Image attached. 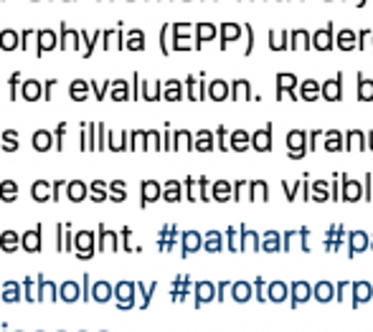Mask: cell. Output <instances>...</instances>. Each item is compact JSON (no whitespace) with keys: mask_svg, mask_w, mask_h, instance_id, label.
Segmentation results:
<instances>
[{"mask_svg":"<svg viewBox=\"0 0 373 332\" xmlns=\"http://www.w3.org/2000/svg\"><path fill=\"white\" fill-rule=\"evenodd\" d=\"M323 147L328 152H340L343 150V132L340 130H325L323 132Z\"/></svg>","mask_w":373,"mask_h":332,"instance_id":"23","label":"cell"},{"mask_svg":"<svg viewBox=\"0 0 373 332\" xmlns=\"http://www.w3.org/2000/svg\"><path fill=\"white\" fill-rule=\"evenodd\" d=\"M23 246L28 248V251H36V248H38V234H28V236H26Z\"/></svg>","mask_w":373,"mask_h":332,"instance_id":"57","label":"cell"},{"mask_svg":"<svg viewBox=\"0 0 373 332\" xmlns=\"http://www.w3.org/2000/svg\"><path fill=\"white\" fill-rule=\"evenodd\" d=\"M289 299V284L287 282H267V302L282 304Z\"/></svg>","mask_w":373,"mask_h":332,"instance_id":"11","label":"cell"},{"mask_svg":"<svg viewBox=\"0 0 373 332\" xmlns=\"http://www.w3.org/2000/svg\"><path fill=\"white\" fill-rule=\"evenodd\" d=\"M109 294H112V290H109L107 284H96V290H94V299H96V302H107Z\"/></svg>","mask_w":373,"mask_h":332,"instance_id":"50","label":"cell"},{"mask_svg":"<svg viewBox=\"0 0 373 332\" xmlns=\"http://www.w3.org/2000/svg\"><path fill=\"white\" fill-rule=\"evenodd\" d=\"M3 241H6L3 246H6L8 251H13V248H16V234H6L3 236Z\"/></svg>","mask_w":373,"mask_h":332,"instance_id":"60","label":"cell"},{"mask_svg":"<svg viewBox=\"0 0 373 332\" xmlns=\"http://www.w3.org/2000/svg\"><path fill=\"white\" fill-rule=\"evenodd\" d=\"M181 97H183V86L178 84V81H168V84H165V99L178 102Z\"/></svg>","mask_w":373,"mask_h":332,"instance_id":"39","label":"cell"},{"mask_svg":"<svg viewBox=\"0 0 373 332\" xmlns=\"http://www.w3.org/2000/svg\"><path fill=\"white\" fill-rule=\"evenodd\" d=\"M206 97L213 99V102H223V99H229V84H226L223 79L211 81V84H206Z\"/></svg>","mask_w":373,"mask_h":332,"instance_id":"21","label":"cell"},{"mask_svg":"<svg viewBox=\"0 0 373 332\" xmlns=\"http://www.w3.org/2000/svg\"><path fill=\"white\" fill-rule=\"evenodd\" d=\"M196 33H199V38H196V49H199L204 41H211V38H216V25L211 23H199L196 25Z\"/></svg>","mask_w":373,"mask_h":332,"instance_id":"34","label":"cell"},{"mask_svg":"<svg viewBox=\"0 0 373 332\" xmlns=\"http://www.w3.org/2000/svg\"><path fill=\"white\" fill-rule=\"evenodd\" d=\"M300 198L310 200V181H307V178H302L300 181Z\"/></svg>","mask_w":373,"mask_h":332,"instance_id":"59","label":"cell"},{"mask_svg":"<svg viewBox=\"0 0 373 332\" xmlns=\"http://www.w3.org/2000/svg\"><path fill=\"white\" fill-rule=\"evenodd\" d=\"M368 248L373 251V234H368Z\"/></svg>","mask_w":373,"mask_h":332,"instance_id":"63","label":"cell"},{"mask_svg":"<svg viewBox=\"0 0 373 332\" xmlns=\"http://www.w3.org/2000/svg\"><path fill=\"white\" fill-rule=\"evenodd\" d=\"M313 297L318 299L320 304H328L335 299V284L333 282H318L313 284Z\"/></svg>","mask_w":373,"mask_h":332,"instance_id":"19","label":"cell"},{"mask_svg":"<svg viewBox=\"0 0 373 332\" xmlns=\"http://www.w3.org/2000/svg\"><path fill=\"white\" fill-rule=\"evenodd\" d=\"M269 49L272 51H287L289 49V30H269Z\"/></svg>","mask_w":373,"mask_h":332,"instance_id":"28","label":"cell"},{"mask_svg":"<svg viewBox=\"0 0 373 332\" xmlns=\"http://www.w3.org/2000/svg\"><path fill=\"white\" fill-rule=\"evenodd\" d=\"M287 155H289V160H302V157L307 155L305 130H289L287 132Z\"/></svg>","mask_w":373,"mask_h":332,"instance_id":"1","label":"cell"},{"mask_svg":"<svg viewBox=\"0 0 373 332\" xmlns=\"http://www.w3.org/2000/svg\"><path fill=\"white\" fill-rule=\"evenodd\" d=\"M252 290L254 294H257V302H267V282L262 277H257L252 282Z\"/></svg>","mask_w":373,"mask_h":332,"instance_id":"41","label":"cell"},{"mask_svg":"<svg viewBox=\"0 0 373 332\" xmlns=\"http://www.w3.org/2000/svg\"><path fill=\"white\" fill-rule=\"evenodd\" d=\"M371 46H373V30H371Z\"/></svg>","mask_w":373,"mask_h":332,"instance_id":"64","label":"cell"},{"mask_svg":"<svg viewBox=\"0 0 373 332\" xmlns=\"http://www.w3.org/2000/svg\"><path fill=\"white\" fill-rule=\"evenodd\" d=\"M26 91H28V97L33 99L38 94V84H28V86H26Z\"/></svg>","mask_w":373,"mask_h":332,"instance_id":"61","label":"cell"},{"mask_svg":"<svg viewBox=\"0 0 373 332\" xmlns=\"http://www.w3.org/2000/svg\"><path fill=\"white\" fill-rule=\"evenodd\" d=\"M186 195H188V200L199 198V183L193 181V178H188V181H186Z\"/></svg>","mask_w":373,"mask_h":332,"instance_id":"53","label":"cell"},{"mask_svg":"<svg viewBox=\"0 0 373 332\" xmlns=\"http://www.w3.org/2000/svg\"><path fill=\"white\" fill-rule=\"evenodd\" d=\"M323 132H325V130H310V132H307V152L318 150V139L323 137Z\"/></svg>","mask_w":373,"mask_h":332,"instance_id":"45","label":"cell"},{"mask_svg":"<svg viewBox=\"0 0 373 332\" xmlns=\"http://www.w3.org/2000/svg\"><path fill=\"white\" fill-rule=\"evenodd\" d=\"M186 86H188V97H191V99H199V86H196V76L188 79Z\"/></svg>","mask_w":373,"mask_h":332,"instance_id":"58","label":"cell"},{"mask_svg":"<svg viewBox=\"0 0 373 332\" xmlns=\"http://www.w3.org/2000/svg\"><path fill=\"white\" fill-rule=\"evenodd\" d=\"M216 145H218V150H229V130L226 127L216 130Z\"/></svg>","mask_w":373,"mask_h":332,"instance_id":"47","label":"cell"},{"mask_svg":"<svg viewBox=\"0 0 373 332\" xmlns=\"http://www.w3.org/2000/svg\"><path fill=\"white\" fill-rule=\"evenodd\" d=\"M163 195H165V200H170V203H175V200H181V198H183V188H181V183H178V181L165 183Z\"/></svg>","mask_w":373,"mask_h":332,"instance_id":"35","label":"cell"},{"mask_svg":"<svg viewBox=\"0 0 373 332\" xmlns=\"http://www.w3.org/2000/svg\"><path fill=\"white\" fill-rule=\"evenodd\" d=\"M373 299V284L371 282H353L350 287V304L358 309V304H366Z\"/></svg>","mask_w":373,"mask_h":332,"instance_id":"9","label":"cell"},{"mask_svg":"<svg viewBox=\"0 0 373 332\" xmlns=\"http://www.w3.org/2000/svg\"><path fill=\"white\" fill-rule=\"evenodd\" d=\"M310 30L305 28H295L289 30V51H310Z\"/></svg>","mask_w":373,"mask_h":332,"instance_id":"16","label":"cell"},{"mask_svg":"<svg viewBox=\"0 0 373 332\" xmlns=\"http://www.w3.org/2000/svg\"><path fill=\"white\" fill-rule=\"evenodd\" d=\"M199 248H204V236L199 234V231H186L183 234V254H193V251H199Z\"/></svg>","mask_w":373,"mask_h":332,"instance_id":"27","label":"cell"},{"mask_svg":"<svg viewBox=\"0 0 373 332\" xmlns=\"http://www.w3.org/2000/svg\"><path fill=\"white\" fill-rule=\"evenodd\" d=\"M117 304H120V307H133L135 304V284L122 282L120 287H117Z\"/></svg>","mask_w":373,"mask_h":332,"instance_id":"30","label":"cell"},{"mask_svg":"<svg viewBox=\"0 0 373 332\" xmlns=\"http://www.w3.org/2000/svg\"><path fill=\"white\" fill-rule=\"evenodd\" d=\"M363 200H373V176L371 173L363 176Z\"/></svg>","mask_w":373,"mask_h":332,"instance_id":"49","label":"cell"},{"mask_svg":"<svg viewBox=\"0 0 373 332\" xmlns=\"http://www.w3.org/2000/svg\"><path fill=\"white\" fill-rule=\"evenodd\" d=\"M175 147H186V150H193V134L181 130V132H175Z\"/></svg>","mask_w":373,"mask_h":332,"instance_id":"43","label":"cell"},{"mask_svg":"<svg viewBox=\"0 0 373 332\" xmlns=\"http://www.w3.org/2000/svg\"><path fill=\"white\" fill-rule=\"evenodd\" d=\"M61 297H64V302H74L79 297V287L74 282L64 284V287H61Z\"/></svg>","mask_w":373,"mask_h":332,"instance_id":"44","label":"cell"},{"mask_svg":"<svg viewBox=\"0 0 373 332\" xmlns=\"http://www.w3.org/2000/svg\"><path fill=\"white\" fill-rule=\"evenodd\" d=\"M229 294H231V299L234 302H249L254 297V290H252V282H231V287H229Z\"/></svg>","mask_w":373,"mask_h":332,"instance_id":"17","label":"cell"},{"mask_svg":"<svg viewBox=\"0 0 373 332\" xmlns=\"http://www.w3.org/2000/svg\"><path fill=\"white\" fill-rule=\"evenodd\" d=\"M343 150L345 152L366 150V132H361V130H348V132H343Z\"/></svg>","mask_w":373,"mask_h":332,"instance_id":"12","label":"cell"},{"mask_svg":"<svg viewBox=\"0 0 373 332\" xmlns=\"http://www.w3.org/2000/svg\"><path fill=\"white\" fill-rule=\"evenodd\" d=\"M310 200L325 203L330 200V183L328 181H310Z\"/></svg>","mask_w":373,"mask_h":332,"instance_id":"22","label":"cell"},{"mask_svg":"<svg viewBox=\"0 0 373 332\" xmlns=\"http://www.w3.org/2000/svg\"><path fill=\"white\" fill-rule=\"evenodd\" d=\"M333 38H335V25H333V21H328L323 28L310 33V46L318 51H330L335 49V46H333Z\"/></svg>","mask_w":373,"mask_h":332,"instance_id":"3","label":"cell"},{"mask_svg":"<svg viewBox=\"0 0 373 332\" xmlns=\"http://www.w3.org/2000/svg\"><path fill=\"white\" fill-rule=\"evenodd\" d=\"M211 198L218 200V203H226L231 200V183L229 181H216L211 185Z\"/></svg>","mask_w":373,"mask_h":332,"instance_id":"31","label":"cell"},{"mask_svg":"<svg viewBox=\"0 0 373 332\" xmlns=\"http://www.w3.org/2000/svg\"><path fill=\"white\" fill-rule=\"evenodd\" d=\"M213 132H208V130H201L199 134H196V139H193V150H201V152H208L213 150Z\"/></svg>","mask_w":373,"mask_h":332,"instance_id":"32","label":"cell"},{"mask_svg":"<svg viewBox=\"0 0 373 332\" xmlns=\"http://www.w3.org/2000/svg\"><path fill=\"white\" fill-rule=\"evenodd\" d=\"M333 46H338L340 51H355V30L353 28L338 30V36L333 38Z\"/></svg>","mask_w":373,"mask_h":332,"instance_id":"24","label":"cell"},{"mask_svg":"<svg viewBox=\"0 0 373 332\" xmlns=\"http://www.w3.org/2000/svg\"><path fill=\"white\" fill-rule=\"evenodd\" d=\"M229 150H236V152L249 150V132L247 130H234V132H229Z\"/></svg>","mask_w":373,"mask_h":332,"instance_id":"29","label":"cell"},{"mask_svg":"<svg viewBox=\"0 0 373 332\" xmlns=\"http://www.w3.org/2000/svg\"><path fill=\"white\" fill-rule=\"evenodd\" d=\"M226 246H229V251H239V236H236L234 226L226 229Z\"/></svg>","mask_w":373,"mask_h":332,"instance_id":"48","label":"cell"},{"mask_svg":"<svg viewBox=\"0 0 373 332\" xmlns=\"http://www.w3.org/2000/svg\"><path fill=\"white\" fill-rule=\"evenodd\" d=\"M310 299H313V284L302 282V279H297V282L289 284V304H292V307L310 302Z\"/></svg>","mask_w":373,"mask_h":332,"instance_id":"6","label":"cell"},{"mask_svg":"<svg viewBox=\"0 0 373 332\" xmlns=\"http://www.w3.org/2000/svg\"><path fill=\"white\" fill-rule=\"evenodd\" d=\"M297 97H300L302 102H318L320 97L318 79H305V81H300V84H297Z\"/></svg>","mask_w":373,"mask_h":332,"instance_id":"14","label":"cell"},{"mask_svg":"<svg viewBox=\"0 0 373 332\" xmlns=\"http://www.w3.org/2000/svg\"><path fill=\"white\" fill-rule=\"evenodd\" d=\"M160 193H163V190H160V185H157L155 181H147L143 185V200H145V203H150V200L160 198Z\"/></svg>","mask_w":373,"mask_h":332,"instance_id":"36","label":"cell"},{"mask_svg":"<svg viewBox=\"0 0 373 332\" xmlns=\"http://www.w3.org/2000/svg\"><path fill=\"white\" fill-rule=\"evenodd\" d=\"M297 236H300V248L305 251V254H310V251H313V244H310V229L302 226V229L297 231Z\"/></svg>","mask_w":373,"mask_h":332,"instance_id":"46","label":"cell"},{"mask_svg":"<svg viewBox=\"0 0 373 332\" xmlns=\"http://www.w3.org/2000/svg\"><path fill=\"white\" fill-rule=\"evenodd\" d=\"M366 150L373 152V130H371V132H366Z\"/></svg>","mask_w":373,"mask_h":332,"instance_id":"62","label":"cell"},{"mask_svg":"<svg viewBox=\"0 0 373 332\" xmlns=\"http://www.w3.org/2000/svg\"><path fill=\"white\" fill-rule=\"evenodd\" d=\"M355 97H358V102H373V79H368L361 71L355 76Z\"/></svg>","mask_w":373,"mask_h":332,"instance_id":"15","label":"cell"},{"mask_svg":"<svg viewBox=\"0 0 373 332\" xmlns=\"http://www.w3.org/2000/svg\"><path fill=\"white\" fill-rule=\"evenodd\" d=\"M249 195V181H236V185H231V200H244Z\"/></svg>","mask_w":373,"mask_h":332,"instance_id":"38","label":"cell"},{"mask_svg":"<svg viewBox=\"0 0 373 332\" xmlns=\"http://www.w3.org/2000/svg\"><path fill=\"white\" fill-rule=\"evenodd\" d=\"M216 299V284L213 282H199L196 284V307Z\"/></svg>","mask_w":373,"mask_h":332,"instance_id":"20","label":"cell"},{"mask_svg":"<svg viewBox=\"0 0 373 332\" xmlns=\"http://www.w3.org/2000/svg\"><path fill=\"white\" fill-rule=\"evenodd\" d=\"M297 244H300V236H297V231H284V234H282V251H292Z\"/></svg>","mask_w":373,"mask_h":332,"instance_id":"40","label":"cell"},{"mask_svg":"<svg viewBox=\"0 0 373 332\" xmlns=\"http://www.w3.org/2000/svg\"><path fill=\"white\" fill-rule=\"evenodd\" d=\"M199 198L211 200V183L208 178H199Z\"/></svg>","mask_w":373,"mask_h":332,"instance_id":"51","label":"cell"},{"mask_svg":"<svg viewBox=\"0 0 373 332\" xmlns=\"http://www.w3.org/2000/svg\"><path fill=\"white\" fill-rule=\"evenodd\" d=\"M350 287H353V282H338V287H335V299H338V302H348V299H350Z\"/></svg>","mask_w":373,"mask_h":332,"instance_id":"42","label":"cell"},{"mask_svg":"<svg viewBox=\"0 0 373 332\" xmlns=\"http://www.w3.org/2000/svg\"><path fill=\"white\" fill-rule=\"evenodd\" d=\"M345 244H348V256L350 259H355L358 254H363V251H368V234L366 231H348V239H345Z\"/></svg>","mask_w":373,"mask_h":332,"instance_id":"8","label":"cell"},{"mask_svg":"<svg viewBox=\"0 0 373 332\" xmlns=\"http://www.w3.org/2000/svg\"><path fill=\"white\" fill-rule=\"evenodd\" d=\"M229 287H231V282H218V287H216V299H218V302H223V299H226V294H229Z\"/></svg>","mask_w":373,"mask_h":332,"instance_id":"56","label":"cell"},{"mask_svg":"<svg viewBox=\"0 0 373 332\" xmlns=\"http://www.w3.org/2000/svg\"><path fill=\"white\" fill-rule=\"evenodd\" d=\"M204 248L206 251H211V254L221 251L223 248V234H218V231H208V234L204 236Z\"/></svg>","mask_w":373,"mask_h":332,"instance_id":"33","label":"cell"},{"mask_svg":"<svg viewBox=\"0 0 373 332\" xmlns=\"http://www.w3.org/2000/svg\"><path fill=\"white\" fill-rule=\"evenodd\" d=\"M340 200H345V203H358V200H363V183L340 173Z\"/></svg>","mask_w":373,"mask_h":332,"instance_id":"2","label":"cell"},{"mask_svg":"<svg viewBox=\"0 0 373 332\" xmlns=\"http://www.w3.org/2000/svg\"><path fill=\"white\" fill-rule=\"evenodd\" d=\"M282 190H284V198L289 203H295L297 193H300V181H282Z\"/></svg>","mask_w":373,"mask_h":332,"instance_id":"37","label":"cell"},{"mask_svg":"<svg viewBox=\"0 0 373 332\" xmlns=\"http://www.w3.org/2000/svg\"><path fill=\"white\" fill-rule=\"evenodd\" d=\"M259 244H262V234L247 229L241 224L239 226V251H259Z\"/></svg>","mask_w":373,"mask_h":332,"instance_id":"10","label":"cell"},{"mask_svg":"<svg viewBox=\"0 0 373 332\" xmlns=\"http://www.w3.org/2000/svg\"><path fill=\"white\" fill-rule=\"evenodd\" d=\"M241 33H244V28H241L239 23H221V28H218V36H221V49H226L229 43L239 41Z\"/></svg>","mask_w":373,"mask_h":332,"instance_id":"18","label":"cell"},{"mask_svg":"<svg viewBox=\"0 0 373 332\" xmlns=\"http://www.w3.org/2000/svg\"><path fill=\"white\" fill-rule=\"evenodd\" d=\"M320 97L325 99V102H340L343 99V74L338 71V76L325 79L320 84Z\"/></svg>","mask_w":373,"mask_h":332,"instance_id":"4","label":"cell"},{"mask_svg":"<svg viewBox=\"0 0 373 332\" xmlns=\"http://www.w3.org/2000/svg\"><path fill=\"white\" fill-rule=\"evenodd\" d=\"M3 299H8V302H18V287H16V284H8L6 292H3Z\"/></svg>","mask_w":373,"mask_h":332,"instance_id":"55","label":"cell"},{"mask_svg":"<svg viewBox=\"0 0 373 332\" xmlns=\"http://www.w3.org/2000/svg\"><path fill=\"white\" fill-rule=\"evenodd\" d=\"M272 132H274V125L267 122L265 127L257 130V132H249V147H254L257 152H269L272 150Z\"/></svg>","mask_w":373,"mask_h":332,"instance_id":"5","label":"cell"},{"mask_svg":"<svg viewBox=\"0 0 373 332\" xmlns=\"http://www.w3.org/2000/svg\"><path fill=\"white\" fill-rule=\"evenodd\" d=\"M229 97L234 99H254L252 94V84H249L247 79H236L234 84H229Z\"/></svg>","mask_w":373,"mask_h":332,"instance_id":"25","label":"cell"},{"mask_svg":"<svg viewBox=\"0 0 373 332\" xmlns=\"http://www.w3.org/2000/svg\"><path fill=\"white\" fill-rule=\"evenodd\" d=\"M330 200H340V176H333V183H330Z\"/></svg>","mask_w":373,"mask_h":332,"instance_id":"54","label":"cell"},{"mask_svg":"<svg viewBox=\"0 0 373 332\" xmlns=\"http://www.w3.org/2000/svg\"><path fill=\"white\" fill-rule=\"evenodd\" d=\"M259 251H267V254H277V251H282V234L274 229L265 231V234H262V244H259Z\"/></svg>","mask_w":373,"mask_h":332,"instance_id":"13","label":"cell"},{"mask_svg":"<svg viewBox=\"0 0 373 332\" xmlns=\"http://www.w3.org/2000/svg\"><path fill=\"white\" fill-rule=\"evenodd\" d=\"M249 200H262V203H267L269 200V185H267V181H249Z\"/></svg>","mask_w":373,"mask_h":332,"instance_id":"26","label":"cell"},{"mask_svg":"<svg viewBox=\"0 0 373 332\" xmlns=\"http://www.w3.org/2000/svg\"><path fill=\"white\" fill-rule=\"evenodd\" d=\"M274 91H277V99L289 97L297 102V76L295 74H289V71L277 74V86H274Z\"/></svg>","mask_w":373,"mask_h":332,"instance_id":"7","label":"cell"},{"mask_svg":"<svg viewBox=\"0 0 373 332\" xmlns=\"http://www.w3.org/2000/svg\"><path fill=\"white\" fill-rule=\"evenodd\" d=\"M241 28H244V33H247V49H244V54L249 56V54L254 51V28H252L249 23H244Z\"/></svg>","mask_w":373,"mask_h":332,"instance_id":"52","label":"cell"}]
</instances>
